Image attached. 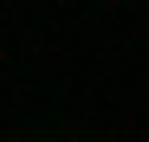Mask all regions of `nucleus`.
Masks as SVG:
<instances>
[]
</instances>
